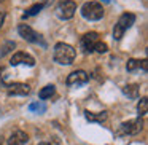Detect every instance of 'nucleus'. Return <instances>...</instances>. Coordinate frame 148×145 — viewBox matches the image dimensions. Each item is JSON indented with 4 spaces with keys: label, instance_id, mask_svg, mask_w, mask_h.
<instances>
[{
    "label": "nucleus",
    "instance_id": "f257e3e1",
    "mask_svg": "<svg viewBox=\"0 0 148 145\" xmlns=\"http://www.w3.org/2000/svg\"><path fill=\"white\" fill-rule=\"evenodd\" d=\"M75 49L67 43H58L54 46V61L62 65H70L75 61Z\"/></svg>",
    "mask_w": 148,
    "mask_h": 145
},
{
    "label": "nucleus",
    "instance_id": "f03ea898",
    "mask_svg": "<svg viewBox=\"0 0 148 145\" xmlns=\"http://www.w3.org/2000/svg\"><path fill=\"white\" fill-rule=\"evenodd\" d=\"M135 23V14L132 13H124L119 16L118 23L115 24V29H113V38L115 40H121V37L124 35V32Z\"/></svg>",
    "mask_w": 148,
    "mask_h": 145
},
{
    "label": "nucleus",
    "instance_id": "7ed1b4c3",
    "mask_svg": "<svg viewBox=\"0 0 148 145\" xmlns=\"http://www.w3.org/2000/svg\"><path fill=\"white\" fill-rule=\"evenodd\" d=\"M81 14H83V18L88 21H99L100 18L103 16V8H102V5L97 3V2H88V3H84L83 8H81Z\"/></svg>",
    "mask_w": 148,
    "mask_h": 145
},
{
    "label": "nucleus",
    "instance_id": "20e7f679",
    "mask_svg": "<svg viewBox=\"0 0 148 145\" xmlns=\"http://www.w3.org/2000/svg\"><path fill=\"white\" fill-rule=\"evenodd\" d=\"M75 11H77V5L72 0H62L61 3L56 7V13H58V16L61 19H70V18H73Z\"/></svg>",
    "mask_w": 148,
    "mask_h": 145
},
{
    "label": "nucleus",
    "instance_id": "39448f33",
    "mask_svg": "<svg viewBox=\"0 0 148 145\" xmlns=\"http://www.w3.org/2000/svg\"><path fill=\"white\" fill-rule=\"evenodd\" d=\"M18 32H19V35L23 37L24 40H27V42H30V43H40L42 46H45V42L42 40V37H40L30 26H27V24H19Z\"/></svg>",
    "mask_w": 148,
    "mask_h": 145
},
{
    "label": "nucleus",
    "instance_id": "423d86ee",
    "mask_svg": "<svg viewBox=\"0 0 148 145\" xmlns=\"http://www.w3.org/2000/svg\"><path fill=\"white\" fill-rule=\"evenodd\" d=\"M99 42V35H97L96 32H89L86 34V35L81 37V49H83L84 53H92L94 51V46H96V43Z\"/></svg>",
    "mask_w": 148,
    "mask_h": 145
},
{
    "label": "nucleus",
    "instance_id": "0eeeda50",
    "mask_svg": "<svg viewBox=\"0 0 148 145\" xmlns=\"http://www.w3.org/2000/svg\"><path fill=\"white\" fill-rule=\"evenodd\" d=\"M88 80H89V77L84 70H75L67 77V85L69 86H81V85L88 83Z\"/></svg>",
    "mask_w": 148,
    "mask_h": 145
},
{
    "label": "nucleus",
    "instance_id": "6e6552de",
    "mask_svg": "<svg viewBox=\"0 0 148 145\" xmlns=\"http://www.w3.org/2000/svg\"><path fill=\"white\" fill-rule=\"evenodd\" d=\"M142 126H143V123H142L140 118L137 120H131V121H126L121 124V132L123 134H138V132L142 131Z\"/></svg>",
    "mask_w": 148,
    "mask_h": 145
},
{
    "label": "nucleus",
    "instance_id": "1a4fd4ad",
    "mask_svg": "<svg viewBox=\"0 0 148 145\" xmlns=\"http://www.w3.org/2000/svg\"><path fill=\"white\" fill-rule=\"evenodd\" d=\"M8 94L11 96H26L30 93V86L26 83H11V85H5Z\"/></svg>",
    "mask_w": 148,
    "mask_h": 145
},
{
    "label": "nucleus",
    "instance_id": "9d476101",
    "mask_svg": "<svg viewBox=\"0 0 148 145\" xmlns=\"http://www.w3.org/2000/svg\"><path fill=\"white\" fill-rule=\"evenodd\" d=\"M10 64H11V65L26 64V65H29V67H34V65H35V59H34L30 54H26V53H21V51H19V53H16V54L11 58Z\"/></svg>",
    "mask_w": 148,
    "mask_h": 145
},
{
    "label": "nucleus",
    "instance_id": "9b49d317",
    "mask_svg": "<svg viewBox=\"0 0 148 145\" xmlns=\"http://www.w3.org/2000/svg\"><path fill=\"white\" fill-rule=\"evenodd\" d=\"M29 140V135L24 131H14L13 134L8 137V145H26Z\"/></svg>",
    "mask_w": 148,
    "mask_h": 145
},
{
    "label": "nucleus",
    "instance_id": "f8f14e48",
    "mask_svg": "<svg viewBox=\"0 0 148 145\" xmlns=\"http://www.w3.org/2000/svg\"><path fill=\"white\" fill-rule=\"evenodd\" d=\"M84 116H86L88 121H94V123H102L107 120V113L102 112L99 113V115H96V113H91V112H84Z\"/></svg>",
    "mask_w": 148,
    "mask_h": 145
},
{
    "label": "nucleus",
    "instance_id": "ddd939ff",
    "mask_svg": "<svg viewBox=\"0 0 148 145\" xmlns=\"http://www.w3.org/2000/svg\"><path fill=\"white\" fill-rule=\"evenodd\" d=\"M123 93L127 97H131V99H135L138 96V86L137 85H127V86L123 88Z\"/></svg>",
    "mask_w": 148,
    "mask_h": 145
},
{
    "label": "nucleus",
    "instance_id": "4468645a",
    "mask_svg": "<svg viewBox=\"0 0 148 145\" xmlns=\"http://www.w3.org/2000/svg\"><path fill=\"white\" fill-rule=\"evenodd\" d=\"M54 93H56V88L53 86V85H48V86H45L38 93V97H40V99H48V97H51Z\"/></svg>",
    "mask_w": 148,
    "mask_h": 145
},
{
    "label": "nucleus",
    "instance_id": "2eb2a0df",
    "mask_svg": "<svg viewBox=\"0 0 148 145\" xmlns=\"http://www.w3.org/2000/svg\"><path fill=\"white\" fill-rule=\"evenodd\" d=\"M45 8V5H42V3H35V5H32V7L29 8V10L24 13V18H29V16H35V14H38L40 11Z\"/></svg>",
    "mask_w": 148,
    "mask_h": 145
},
{
    "label": "nucleus",
    "instance_id": "dca6fc26",
    "mask_svg": "<svg viewBox=\"0 0 148 145\" xmlns=\"http://www.w3.org/2000/svg\"><path fill=\"white\" fill-rule=\"evenodd\" d=\"M137 112H138V116L147 115V112H148V100H147V97H142L140 99V102H138V105H137Z\"/></svg>",
    "mask_w": 148,
    "mask_h": 145
},
{
    "label": "nucleus",
    "instance_id": "f3484780",
    "mask_svg": "<svg viewBox=\"0 0 148 145\" xmlns=\"http://www.w3.org/2000/svg\"><path fill=\"white\" fill-rule=\"evenodd\" d=\"M30 112H35V113H45L46 112V105L43 102H34L29 105Z\"/></svg>",
    "mask_w": 148,
    "mask_h": 145
},
{
    "label": "nucleus",
    "instance_id": "a211bd4d",
    "mask_svg": "<svg viewBox=\"0 0 148 145\" xmlns=\"http://www.w3.org/2000/svg\"><path fill=\"white\" fill-rule=\"evenodd\" d=\"M14 46H16V43H14V42H5V43H3V46L0 48V58L7 56L8 53H10L11 49L14 48Z\"/></svg>",
    "mask_w": 148,
    "mask_h": 145
},
{
    "label": "nucleus",
    "instance_id": "6ab92c4d",
    "mask_svg": "<svg viewBox=\"0 0 148 145\" xmlns=\"http://www.w3.org/2000/svg\"><path fill=\"white\" fill-rule=\"evenodd\" d=\"M140 67V61H137V59H129L127 61V65H126V69H127L129 72H134L135 69Z\"/></svg>",
    "mask_w": 148,
    "mask_h": 145
},
{
    "label": "nucleus",
    "instance_id": "aec40b11",
    "mask_svg": "<svg viewBox=\"0 0 148 145\" xmlns=\"http://www.w3.org/2000/svg\"><path fill=\"white\" fill-rule=\"evenodd\" d=\"M94 51H97V53H107V45L103 42H97L96 46H94Z\"/></svg>",
    "mask_w": 148,
    "mask_h": 145
},
{
    "label": "nucleus",
    "instance_id": "412c9836",
    "mask_svg": "<svg viewBox=\"0 0 148 145\" xmlns=\"http://www.w3.org/2000/svg\"><path fill=\"white\" fill-rule=\"evenodd\" d=\"M3 21H5V11L0 10V29H2V26H3Z\"/></svg>",
    "mask_w": 148,
    "mask_h": 145
},
{
    "label": "nucleus",
    "instance_id": "4be33fe9",
    "mask_svg": "<svg viewBox=\"0 0 148 145\" xmlns=\"http://www.w3.org/2000/svg\"><path fill=\"white\" fill-rule=\"evenodd\" d=\"M51 2H53V0H38L37 3H42V5H45V7H46V5H49Z\"/></svg>",
    "mask_w": 148,
    "mask_h": 145
},
{
    "label": "nucleus",
    "instance_id": "5701e85b",
    "mask_svg": "<svg viewBox=\"0 0 148 145\" xmlns=\"http://www.w3.org/2000/svg\"><path fill=\"white\" fill-rule=\"evenodd\" d=\"M38 145H51V144H46V142H43V144H38Z\"/></svg>",
    "mask_w": 148,
    "mask_h": 145
},
{
    "label": "nucleus",
    "instance_id": "b1692460",
    "mask_svg": "<svg viewBox=\"0 0 148 145\" xmlns=\"http://www.w3.org/2000/svg\"><path fill=\"white\" fill-rule=\"evenodd\" d=\"M102 2H105V3H107V2H110V0H102Z\"/></svg>",
    "mask_w": 148,
    "mask_h": 145
},
{
    "label": "nucleus",
    "instance_id": "393cba45",
    "mask_svg": "<svg viewBox=\"0 0 148 145\" xmlns=\"http://www.w3.org/2000/svg\"><path fill=\"white\" fill-rule=\"evenodd\" d=\"M0 2H2V0H0Z\"/></svg>",
    "mask_w": 148,
    "mask_h": 145
}]
</instances>
